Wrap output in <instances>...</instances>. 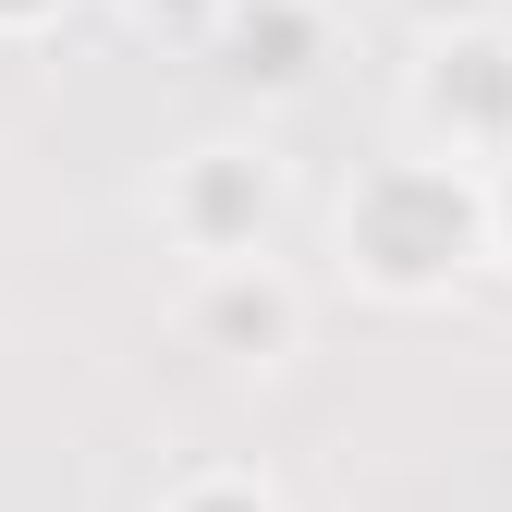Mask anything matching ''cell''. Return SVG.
Here are the masks:
<instances>
[{
  "label": "cell",
  "mask_w": 512,
  "mask_h": 512,
  "mask_svg": "<svg viewBox=\"0 0 512 512\" xmlns=\"http://www.w3.org/2000/svg\"><path fill=\"white\" fill-rule=\"evenodd\" d=\"M342 269L378 293V305H439L488 269V171L464 159H427V147H391L342 183Z\"/></svg>",
  "instance_id": "1"
},
{
  "label": "cell",
  "mask_w": 512,
  "mask_h": 512,
  "mask_svg": "<svg viewBox=\"0 0 512 512\" xmlns=\"http://www.w3.org/2000/svg\"><path fill=\"white\" fill-rule=\"evenodd\" d=\"M281 208H293L281 159H269V147H244V135L183 147V159H171V183H159V232L196 256V269H244V256H269Z\"/></svg>",
  "instance_id": "2"
},
{
  "label": "cell",
  "mask_w": 512,
  "mask_h": 512,
  "mask_svg": "<svg viewBox=\"0 0 512 512\" xmlns=\"http://www.w3.org/2000/svg\"><path fill=\"white\" fill-rule=\"evenodd\" d=\"M403 122H415L427 159L512 171V25H476V37H452V49H415Z\"/></svg>",
  "instance_id": "3"
},
{
  "label": "cell",
  "mask_w": 512,
  "mask_h": 512,
  "mask_svg": "<svg viewBox=\"0 0 512 512\" xmlns=\"http://www.w3.org/2000/svg\"><path fill=\"white\" fill-rule=\"evenodd\" d=\"M183 342H196L208 366H244V378L293 366V354H305V281L281 269V256L196 269V293H183Z\"/></svg>",
  "instance_id": "4"
},
{
  "label": "cell",
  "mask_w": 512,
  "mask_h": 512,
  "mask_svg": "<svg viewBox=\"0 0 512 512\" xmlns=\"http://www.w3.org/2000/svg\"><path fill=\"white\" fill-rule=\"evenodd\" d=\"M196 49L220 61V86L293 98V86H317V61H330V0H232Z\"/></svg>",
  "instance_id": "5"
},
{
  "label": "cell",
  "mask_w": 512,
  "mask_h": 512,
  "mask_svg": "<svg viewBox=\"0 0 512 512\" xmlns=\"http://www.w3.org/2000/svg\"><path fill=\"white\" fill-rule=\"evenodd\" d=\"M159 512H293V500L256 476V464H183V476L159 488Z\"/></svg>",
  "instance_id": "6"
},
{
  "label": "cell",
  "mask_w": 512,
  "mask_h": 512,
  "mask_svg": "<svg viewBox=\"0 0 512 512\" xmlns=\"http://www.w3.org/2000/svg\"><path fill=\"white\" fill-rule=\"evenodd\" d=\"M391 25L415 37V49H452V37H476V25H512L500 0H391Z\"/></svg>",
  "instance_id": "7"
},
{
  "label": "cell",
  "mask_w": 512,
  "mask_h": 512,
  "mask_svg": "<svg viewBox=\"0 0 512 512\" xmlns=\"http://www.w3.org/2000/svg\"><path fill=\"white\" fill-rule=\"evenodd\" d=\"M122 13H135V25H183V37H208L232 0H122Z\"/></svg>",
  "instance_id": "8"
},
{
  "label": "cell",
  "mask_w": 512,
  "mask_h": 512,
  "mask_svg": "<svg viewBox=\"0 0 512 512\" xmlns=\"http://www.w3.org/2000/svg\"><path fill=\"white\" fill-rule=\"evenodd\" d=\"M74 0H0V49H25V37H49Z\"/></svg>",
  "instance_id": "9"
},
{
  "label": "cell",
  "mask_w": 512,
  "mask_h": 512,
  "mask_svg": "<svg viewBox=\"0 0 512 512\" xmlns=\"http://www.w3.org/2000/svg\"><path fill=\"white\" fill-rule=\"evenodd\" d=\"M488 269H512V171H488Z\"/></svg>",
  "instance_id": "10"
}]
</instances>
